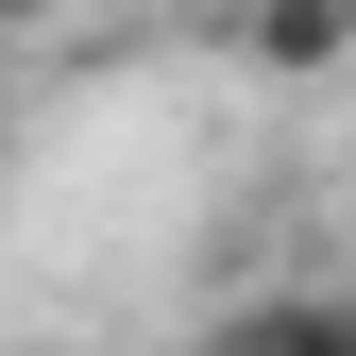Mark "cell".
<instances>
[{"mask_svg": "<svg viewBox=\"0 0 356 356\" xmlns=\"http://www.w3.org/2000/svg\"><path fill=\"white\" fill-rule=\"evenodd\" d=\"M17 17H51V0H0V34H17Z\"/></svg>", "mask_w": 356, "mask_h": 356, "instance_id": "3957f363", "label": "cell"}, {"mask_svg": "<svg viewBox=\"0 0 356 356\" xmlns=\"http://www.w3.org/2000/svg\"><path fill=\"white\" fill-rule=\"evenodd\" d=\"M204 356H356V289H254Z\"/></svg>", "mask_w": 356, "mask_h": 356, "instance_id": "7a4b0ae2", "label": "cell"}, {"mask_svg": "<svg viewBox=\"0 0 356 356\" xmlns=\"http://www.w3.org/2000/svg\"><path fill=\"white\" fill-rule=\"evenodd\" d=\"M17 356H68V339H17Z\"/></svg>", "mask_w": 356, "mask_h": 356, "instance_id": "5b68a950", "label": "cell"}, {"mask_svg": "<svg viewBox=\"0 0 356 356\" xmlns=\"http://www.w3.org/2000/svg\"><path fill=\"white\" fill-rule=\"evenodd\" d=\"M0 170H17V102H0Z\"/></svg>", "mask_w": 356, "mask_h": 356, "instance_id": "277c9868", "label": "cell"}, {"mask_svg": "<svg viewBox=\"0 0 356 356\" xmlns=\"http://www.w3.org/2000/svg\"><path fill=\"white\" fill-rule=\"evenodd\" d=\"M238 51L272 85H339L356 68V0H238Z\"/></svg>", "mask_w": 356, "mask_h": 356, "instance_id": "6da1fadb", "label": "cell"}]
</instances>
